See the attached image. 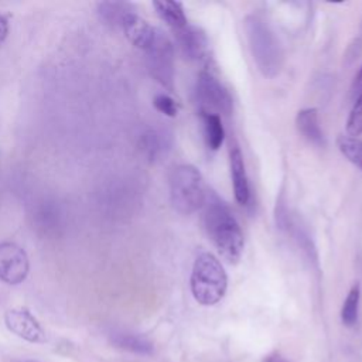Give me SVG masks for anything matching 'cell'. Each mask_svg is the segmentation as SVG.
Returning <instances> with one entry per match:
<instances>
[{"instance_id":"obj_1","label":"cell","mask_w":362,"mask_h":362,"mask_svg":"<svg viewBox=\"0 0 362 362\" xmlns=\"http://www.w3.org/2000/svg\"><path fill=\"white\" fill-rule=\"evenodd\" d=\"M202 208L204 228L216 250L228 263H238L243 253L245 240L240 226L229 206L214 191H209L206 192Z\"/></svg>"},{"instance_id":"obj_2","label":"cell","mask_w":362,"mask_h":362,"mask_svg":"<svg viewBox=\"0 0 362 362\" xmlns=\"http://www.w3.org/2000/svg\"><path fill=\"white\" fill-rule=\"evenodd\" d=\"M243 28L259 72L264 78L277 76L284 65V49L269 21L260 14L252 13L245 17Z\"/></svg>"},{"instance_id":"obj_3","label":"cell","mask_w":362,"mask_h":362,"mask_svg":"<svg viewBox=\"0 0 362 362\" xmlns=\"http://www.w3.org/2000/svg\"><path fill=\"white\" fill-rule=\"evenodd\" d=\"M191 291L202 305H214L222 300L228 287V276L212 253H201L192 266Z\"/></svg>"},{"instance_id":"obj_4","label":"cell","mask_w":362,"mask_h":362,"mask_svg":"<svg viewBox=\"0 0 362 362\" xmlns=\"http://www.w3.org/2000/svg\"><path fill=\"white\" fill-rule=\"evenodd\" d=\"M168 188L173 208L182 215L194 214L205 202L206 191L202 175L191 164H180L173 168Z\"/></svg>"},{"instance_id":"obj_5","label":"cell","mask_w":362,"mask_h":362,"mask_svg":"<svg viewBox=\"0 0 362 362\" xmlns=\"http://www.w3.org/2000/svg\"><path fill=\"white\" fill-rule=\"evenodd\" d=\"M195 99L201 112L230 115L233 110V100L229 90L206 71L199 72L195 83Z\"/></svg>"},{"instance_id":"obj_6","label":"cell","mask_w":362,"mask_h":362,"mask_svg":"<svg viewBox=\"0 0 362 362\" xmlns=\"http://www.w3.org/2000/svg\"><path fill=\"white\" fill-rule=\"evenodd\" d=\"M144 52L151 76L171 90L174 88V48L168 37L158 30L154 42Z\"/></svg>"},{"instance_id":"obj_7","label":"cell","mask_w":362,"mask_h":362,"mask_svg":"<svg viewBox=\"0 0 362 362\" xmlns=\"http://www.w3.org/2000/svg\"><path fill=\"white\" fill-rule=\"evenodd\" d=\"M30 263L25 250L14 242L0 243V280L7 284H20L25 280Z\"/></svg>"},{"instance_id":"obj_8","label":"cell","mask_w":362,"mask_h":362,"mask_svg":"<svg viewBox=\"0 0 362 362\" xmlns=\"http://www.w3.org/2000/svg\"><path fill=\"white\" fill-rule=\"evenodd\" d=\"M4 324L8 331L31 344L47 342V334L37 318L27 308H13L4 315Z\"/></svg>"},{"instance_id":"obj_9","label":"cell","mask_w":362,"mask_h":362,"mask_svg":"<svg viewBox=\"0 0 362 362\" xmlns=\"http://www.w3.org/2000/svg\"><path fill=\"white\" fill-rule=\"evenodd\" d=\"M182 55L195 62H205L209 58V41L206 34L195 25L187 24L182 28L173 31Z\"/></svg>"},{"instance_id":"obj_10","label":"cell","mask_w":362,"mask_h":362,"mask_svg":"<svg viewBox=\"0 0 362 362\" xmlns=\"http://www.w3.org/2000/svg\"><path fill=\"white\" fill-rule=\"evenodd\" d=\"M173 147V134L163 127H147L139 137V148L148 161L165 157Z\"/></svg>"},{"instance_id":"obj_11","label":"cell","mask_w":362,"mask_h":362,"mask_svg":"<svg viewBox=\"0 0 362 362\" xmlns=\"http://www.w3.org/2000/svg\"><path fill=\"white\" fill-rule=\"evenodd\" d=\"M119 28L123 30L124 35L133 45L143 51H147L150 48L158 33V28L150 25L134 10L124 16Z\"/></svg>"},{"instance_id":"obj_12","label":"cell","mask_w":362,"mask_h":362,"mask_svg":"<svg viewBox=\"0 0 362 362\" xmlns=\"http://www.w3.org/2000/svg\"><path fill=\"white\" fill-rule=\"evenodd\" d=\"M229 164H230V177H232L235 199L240 205H246L249 202L250 188H249V180L246 174L243 156L240 148L236 144H233L229 150Z\"/></svg>"},{"instance_id":"obj_13","label":"cell","mask_w":362,"mask_h":362,"mask_svg":"<svg viewBox=\"0 0 362 362\" xmlns=\"http://www.w3.org/2000/svg\"><path fill=\"white\" fill-rule=\"evenodd\" d=\"M296 126L308 143L317 147L325 146V136L320 127L318 110L315 107H305L298 110L296 116Z\"/></svg>"},{"instance_id":"obj_14","label":"cell","mask_w":362,"mask_h":362,"mask_svg":"<svg viewBox=\"0 0 362 362\" xmlns=\"http://www.w3.org/2000/svg\"><path fill=\"white\" fill-rule=\"evenodd\" d=\"M110 342L120 349L137 355H151L154 351L153 344L147 338L129 331H113L110 334Z\"/></svg>"},{"instance_id":"obj_15","label":"cell","mask_w":362,"mask_h":362,"mask_svg":"<svg viewBox=\"0 0 362 362\" xmlns=\"http://www.w3.org/2000/svg\"><path fill=\"white\" fill-rule=\"evenodd\" d=\"M288 232L294 236L296 243L303 250V253L307 257V260L310 262V264L318 270L320 260H318L317 246H315L314 239L310 235V230L307 229V226L301 221H297L296 218H293V222H291V226H290Z\"/></svg>"},{"instance_id":"obj_16","label":"cell","mask_w":362,"mask_h":362,"mask_svg":"<svg viewBox=\"0 0 362 362\" xmlns=\"http://www.w3.org/2000/svg\"><path fill=\"white\" fill-rule=\"evenodd\" d=\"M153 6L160 16L163 21L167 23V25L177 31L188 24L187 17L184 14L182 4L178 1H170V0H161V1H153Z\"/></svg>"},{"instance_id":"obj_17","label":"cell","mask_w":362,"mask_h":362,"mask_svg":"<svg viewBox=\"0 0 362 362\" xmlns=\"http://www.w3.org/2000/svg\"><path fill=\"white\" fill-rule=\"evenodd\" d=\"M202 123H204V139L211 150H218L225 139V130L222 126V120L219 115L201 112Z\"/></svg>"},{"instance_id":"obj_18","label":"cell","mask_w":362,"mask_h":362,"mask_svg":"<svg viewBox=\"0 0 362 362\" xmlns=\"http://www.w3.org/2000/svg\"><path fill=\"white\" fill-rule=\"evenodd\" d=\"M133 10L132 4L123 1H102L98 4L99 16L113 27H120L124 16Z\"/></svg>"},{"instance_id":"obj_19","label":"cell","mask_w":362,"mask_h":362,"mask_svg":"<svg viewBox=\"0 0 362 362\" xmlns=\"http://www.w3.org/2000/svg\"><path fill=\"white\" fill-rule=\"evenodd\" d=\"M359 300H361V288L359 284L355 283L351 290L348 291V296L342 304L341 310V320L346 327H352L358 321L359 314Z\"/></svg>"},{"instance_id":"obj_20","label":"cell","mask_w":362,"mask_h":362,"mask_svg":"<svg viewBox=\"0 0 362 362\" xmlns=\"http://www.w3.org/2000/svg\"><path fill=\"white\" fill-rule=\"evenodd\" d=\"M339 151L355 167L362 170V140L352 136H339L337 140Z\"/></svg>"},{"instance_id":"obj_21","label":"cell","mask_w":362,"mask_h":362,"mask_svg":"<svg viewBox=\"0 0 362 362\" xmlns=\"http://www.w3.org/2000/svg\"><path fill=\"white\" fill-rule=\"evenodd\" d=\"M274 221H276V226L280 230L288 232L291 222H293V215L290 214L288 208H287V198L284 191L280 192V195L277 197L276 201V208H274Z\"/></svg>"},{"instance_id":"obj_22","label":"cell","mask_w":362,"mask_h":362,"mask_svg":"<svg viewBox=\"0 0 362 362\" xmlns=\"http://www.w3.org/2000/svg\"><path fill=\"white\" fill-rule=\"evenodd\" d=\"M346 132H348V136H352V137H358L359 134H362V93L358 95L349 112V116L346 120Z\"/></svg>"},{"instance_id":"obj_23","label":"cell","mask_w":362,"mask_h":362,"mask_svg":"<svg viewBox=\"0 0 362 362\" xmlns=\"http://www.w3.org/2000/svg\"><path fill=\"white\" fill-rule=\"evenodd\" d=\"M153 105H154V107H156L158 112H161V113L165 115V116L174 117V116H177V113H178V106H177L175 100H174L171 96L165 95V93H158V95H156L154 99H153Z\"/></svg>"},{"instance_id":"obj_24","label":"cell","mask_w":362,"mask_h":362,"mask_svg":"<svg viewBox=\"0 0 362 362\" xmlns=\"http://www.w3.org/2000/svg\"><path fill=\"white\" fill-rule=\"evenodd\" d=\"M351 89H352V95H354V96H358V95L362 93V66H361V69L358 71V74L355 75Z\"/></svg>"},{"instance_id":"obj_25","label":"cell","mask_w":362,"mask_h":362,"mask_svg":"<svg viewBox=\"0 0 362 362\" xmlns=\"http://www.w3.org/2000/svg\"><path fill=\"white\" fill-rule=\"evenodd\" d=\"M7 34H8V21L3 14H0V44H3Z\"/></svg>"},{"instance_id":"obj_26","label":"cell","mask_w":362,"mask_h":362,"mask_svg":"<svg viewBox=\"0 0 362 362\" xmlns=\"http://www.w3.org/2000/svg\"><path fill=\"white\" fill-rule=\"evenodd\" d=\"M264 362H288V361H286V359L281 358L280 355H272V356H269Z\"/></svg>"},{"instance_id":"obj_27","label":"cell","mask_w":362,"mask_h":362,"mask_svg":"<svg viewBox=\"0 0 362 362\" xmlns=\"http://www.w3.org/2000/svg\"><path fill=\"white\" fill-rule=\"evenodd\" d=\"M27 362H37V361H27Z\"/></svg>"}]
</instances>
